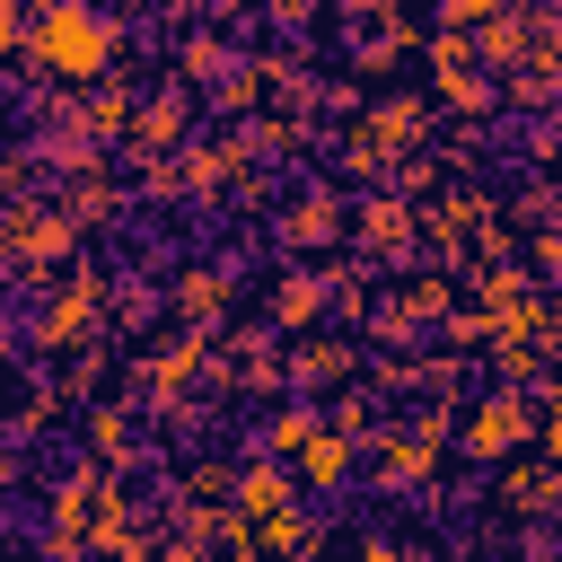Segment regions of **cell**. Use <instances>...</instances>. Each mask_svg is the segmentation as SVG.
Returning a JSON list of instances; mask_svg holds the SVG:
<instances>
[{"instance_id": "4fadbf2b", "label": "cell", "mask_w": 562, "mask_h": 562, "mask_svg": "<svg viewBox=\"0 0 562 562\" xmlns=\"http://www.w3.org/2000/svg\"><path fill=\"white\" fill-rule=\"evenodd\" d=\"M553 430H562V395H553Z\"/></svg>"}, {"instance_id": "277c9868", "label": "cell", "mask_w": 562, "mask_h": 562, "mask_svg": "<svg viewBox=\"0 0 562 562\" xmlns=\"http://www.w3.org/2000/svg\"><path fill=\"white\" fill-rule=\"evenodd\" d=\"M351 474V439L342 430H325V439H307V492H334Z\"/></svg>"}, {"instance_id": "52a82bcc", "label": "cell", "mask_w": 562, "mask_h": 562, "mask_svg": "<svg viewBox=\"0 0 562 562\" xmlns=\"http://www.w3.org/2000/svg\"><path fill=\"white\" fill-rule=\"evenodd\" d=\"M237 501H246V509H281V501H290V483H281L272 465H255V474L237 483Z\"/></svg>"}, {"instance_id": "5b68a950", "label": "cell", "mask_w": 562, "mask_h": 562, "mask_svg": "<svg viewBox=\"0 0 562 562\" xmlns=\"http://www.w3.org/2000/svg\"><path fill=\"white\" fill-rule=\"evenodd\" d=\"M316 307H325V290H316V272H290V281L272 290V316H281V325H307Z\"/></svg>"}, {"instance_id": "8fae6325", "label": "cell", "mask_w": 562, "mask_h": 562, "mask_svg": "<svg viewBox=\"0 0 562 562\" xmlns=\"http://www.w3.org/2000/svg\"><path fill=\"white\" fill-rule=\"evenodd\" d=\"M299 369H307V378H334V369H342V351H334V342H307V360H299Z\"/></svg>"}, {"instance_id": "9c48e42d", "label": "cell", "mask_w": 562, "mask_h": 562, "mask_svg": "<svg viewBox=\"0 0 562 562\" xmlns=\"http://www.w3.org/2000/svg\"><path fill=\"white\" fill-rule=\"evenodd\" d=\"M369 237H378V246H395V237H404V220H395V202H369Z\"/></svg>"}, {"instance_id": "7a4b0ae2", "label": "cell", "mask_w": 562, "mask_h": 562, "mask_svg": "<svg viewBox=\"0 0 562 562\" xmlns=\"http://www.w3.org/2000/svg\"><path fill=\"white\" fill-rule=\"evenodd\" d=\"M518 439H527V404H518L509 386H501V395H483V404H474V422H465V448H474V457H501V448H518Z\"/></svg>"}, {"instance_id": "30bf717a", "label": "cell", "mask_w": 562, "mask_h": 562, "mask_svg": "<svg viewBox=\"0 0 562 562\" xmlns=\"http://www.w3.org/2000/svg\"><path fill=\"white\" fill-rule=\"evenodd\" d=\"M220 299H228V290H220V281H211V272H193V290H184V307H193V316H202V307H211V316H220Z\"/></svg>"}, {"instance_id": "3957f363", "label": "cell", "mask_w": 562, "mask_h": 562, "mask_svg": "<svg viewBox=\"0 0 562 562\" xmlns=\"http://www.w3.org/2000/svg\"><path fill=\"white\" fill-rule=\"evenodd\" d=\"M88 316H97V290H88V281H70V290H61L53 307H44V342H70V334H79Z\"/></svg>"}, {"instance_id": "ba28073f", "label": "cell", "mask_w": 562, "mask_h": 562, "mask_svg": "<svg viewBox=\"0 0 562 562\" xmlns=\"http://www.w3.org/2000/svg\"><path fill=\"white\" fill-rule=\"evenodd\" d=\"M290 237H299V246H316V237H334V202H299V220H290Z\"/></svg>"}, {"instance_id": "7c38bea8", "label": "cell", "mask_w": 562, "mask_h": 562, "mask_svg": "<svg viewBox=\"0 0 562 562\" xmlns=\"http://www.w3.org/2000/svg\"><path fill=\"white\" fill-rule=\"evenodd\" d=\"M483 9H501V0H448V18H483Z\"/></svg>"}, {"instance_id": "8992f818", "label": "cell", "mask_w": 562, "mask_h": 562, "mask_svg": "<svg viewBox=\"0 0 562 562\" xmlns=\"http://www.w3.org/2000/svg\"><path fill=\"white\" fill-rule=\"evenodd\" d=\"M307 439H316V413H307V404L272 413V430H263V448H272V457H281V448H307Z\"/></svg>"}, {"instance_id": "6da1fadb", "label": "cell", "mask_w": 562, "mask_h": 562, "mask_svg": "<svg viewBox=\"0 0 562 562\" xmlns=\"http://www.w3.org/2000/svg\"><path fill=\"white\" fill-rule=\"evenodd\" d=\"M26 61L35 70H53V79H105V61H114V26L88 9V0H44V18H35V35H26Z\"/></svg>"}]
</instances>
